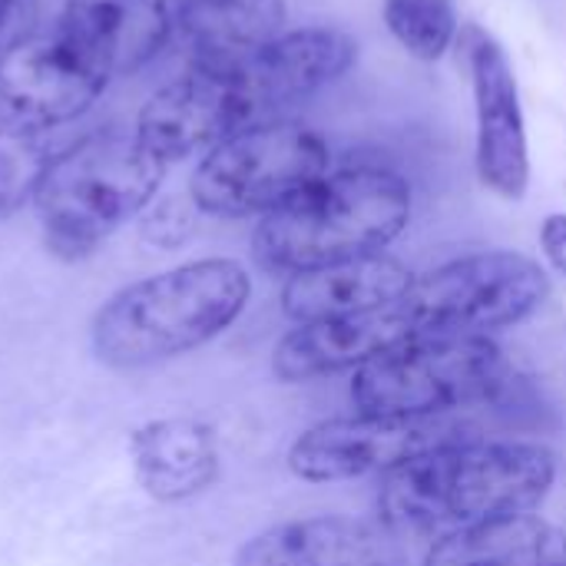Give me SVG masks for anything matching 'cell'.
Here are the masks:
<instances>
[{
    "instance_id": "obj_23",
    "label": "cell",
    "mask_w": 566,
    "mask_h": 566,
    "mask_svg": "<svg viewBox=\"0 0 566 566\" xmlns=\"http://www.w3.org/2000/svg\"><path fill=\"white\" fill-rule=\"evenodd\" d=\"M40 0H0V53L33 36Z\"/></svg>"
},
{
    "instance_id": "obj_7",
    "label": "cell",
    "mask_w": 566,
    "mask_h": 566,
    "mask_svg": "<svg viewBox=\"0 0 566 566\" xmlns=\"http://www.w3.org/2000/svg\"><path fill=\"white\" fill-rule=\"evenodd\" d=\"M551 295L547 272L521 252H478L415 279L405 315L415 335H484L534 315Z\"/></svg>"
},
{
    "instance_id": "obj_1",
    "label": "cell",
    "mask_w": 566,
    "mask_h": 566,
    "mask_svg": "<svg viewBox=\"0 0 566 566\" xmlns=\"http://www.w3.org/2000/svg\"><path fill=\"white\" fill-rule=\"evenodd\" d=\"M557 461L541 444L458 441L385 478L381 524L411 537H448L511 514H531L554 488Z\"/></svg>"
},
{
    "instance_id": "obj_14",
    "label": "cell",
    "mask_w": 566,
    "mask_h": 566,
    "mask_svg": "<svg viewBox=\"0 0 566 566\" xmlns=\"http://www.w3.org/2000/svg\"><path fill=\"white\" fill-rule=\"evenodd\" d=\"M235 566H401V547L385 524L325 514L262 531Z\"/></svg>"
},
{
    "instance_id": "obj_10",
    "label": "cell",
    "mask_w": 566,
    "mask_h": 566,
    "mask_svg": "<svg viewBox=\"0 0 566 566\" xmlns=\"http://www.w3.org/2000/svg\"><path fill=\"white\" fill-rule=\"evenodd\" d=\"M242 129H249V119L232 73L189 66L143 103L133 133L163 166H172L196 153H209Z\"/></svg>"
},
{
    "instance_id": "obj_17",
    "label": "cell",
    "mask_w": 566,
    "mask_h": 566,
    "mask_svg": "<svg viewBox=\"0 0 566 566\" xmlns=\"http://www.w3.org/2000/svg\"><path fill=\"white\" fill-rule=\"evenodd\" d=\"M172 30L192 70L235 73L285 33V0H182Z\"/></svg>"
},
{
    "instance_id": "obj_12",
    "label": "cell",
    "mask_w": 566,
    "mask_h": 566,
    "mask_svg": "<svg viewBox=\"0 0 566 566\" xmlns=\"http://www.w3.org/2000/svg\"><path fill=\"white\" fill-rule=\"evenodd\" d=\"M468 63L478 103V176L504 199H521L531 182L521 93L497 40L471 30Z\"/></svg>"
},
{
    "instance_id": "obj_3",
    "label": "cell",
    "mask_w": 566,
    "mask_h": 566,
    "mask_svg": "<svg viewBox=\"0 0 566 566\" xmlns=\"http://www.w3.org/2000/svg\"><path fill=\"white\" fill-rule=\"evenodd\" d=\"M411 219L408 182L381 166L328 172L289 206L262 216L252 252L269 272H305L378 255Z\"/></svg>"
},
{
    "instance_id": "obj_5",
    "label": "cell",
    "mask_w": 566,
    "mask_h": 566,
    "mask_svg": "<svg viewBox=\"0 0 566 566\" xmlns=\"http://www.w3.org/2000/svg\"><path fill=\"white\" fill-rule=\"evenodd\" d=\"M507 358L484 335H415L355 371L352 401L371 415H451L507 385Z\"/></svg>"
},
{
    "instance_id": "obj_6",
    "label": "cell",
    "mask_w": 566,
    "mask_h": 566,
    "mask_svg": "<svg viewBox=\"0 0 566 566\" xmlns=\"http://www.w3.org/2000/svg\"><path fill=\"white\" fill-rule=\"evenodd\" d=\"M328 143L305 123L272 119L212 146L192 172L189 199L222 219L269 216L328 176Z\"/></svg>"
},
{
    "instance_id": "obj_2",
    "label": "cell",
    "mask_w": 566,
    "mask_h": 566,
    "mask_svg": "<svg viewBox=\"0 0 566 566\" xmlns=\"http://www.w3.org/2000/svg\"><path fill=\"white\" fill-rule=\"evenodd\" d=\"M232 259H199L119 289L93 318V352L113 368H149L222 335L249 305Z\"/></svg>"
},
{
    "instance_id": "obj_4",
    "label": "cell",
    "mask_w": 566,
    "mask_h": 566,
    "mask_svg": "<svg viewBox=\"0 0 566 566\" xmlns=\"http://www.w3.org/2000/svg\"><path fill=\"white\" fill-rule=\"evenodd\" d=\"M166 166L123 129H93L53 153L33 206L50 252L86 259L159 192Z\"/></svg>"
},
{
    "instance_id": "obj_18",
    "label": "cell",
    "mask_w": 566,
    "mask_h": 566,
    "mask_svg": "<svg viewBox=\"0 0 566 566\" xmlns=\"http://www.w3.org/2000/svg\"><path fill=\"white\" fill-rule=\"evenodd\" d=\"M136 481L156 501H186L209 491L219 478V444L196 418L146 421L129 434Z\"/></svg>"
},
{
    "instance_id": "obj_21",
    "label": "cell",
    "mask_w": 566,
    "mask_h": 566,
    "mask_svg": "<svg viewBox=\"0 0 566 566\" xmlns=\"http://www.w3.org/2000/svg\"><path fill=\"white\" fill-rule=\"evenodd\" d=\"M46 163L50 153L36 136L0 126V219L13 216L23 202H33Z\"/></svg>"
},
{
    "instance_id": "obj_24",
    "label": "cell",
    "mask_w": 566,
    "mask_h": 566,
    "mask_svg": "<svg viewBox=\"0 0 566 566\" xmlns=\"http://www.w3.org/2000/svg\"><path fill=\"white\" fill-rule=\"evenodd\" d=\"M541 245L547 262L566 279V212H554L541 226Z\"/></svg>"
},
{
    "instance_id": "obj_19",
    "label": "cell",
    "mask_w": 566,
    "mask_h": 566,
    "mask_svg": "<svg viewBox=\"0 0 566 566\" xmlns=\"http://www.w3.org/2000/svg\"><path fill=\"white\" fill-rule=\"evenodd\" d=\"M424 566H566V534L537 514H511L434 541Z\"/></svg>"
},
{
    "instance_id": "obj_16",
    "label": "cell",
    "mask_w": 566,
    "mask_h": 566,
    "mask_svg": "<svg viewBox=\"0 0 566 566\" xmlns=\"http://www.w3.org/2000/svg\"><path fill=\"white\" fill-rule=\"evenodd\" d=\"M408 338H415V328L405 315V305H391L355 318L305 322L279 342L272 355V371L289 385L335 375L345 368L358 371L361 365Z\"/></svg>"
},
{
    "instance_id": "obj_13",
    "label": "cell",
    "mask_w": 566,
    "mask_h": 566,
    "mask_svg": "<svg viewBox=\"0 0 566 566\" xmlns=\"http://www.w3.org/2000/svg\"><path fill=\"white\" fill-rule=\"evenodd\" d=\"M106 80L153 63L172 36L166 0H63L56 30Z\"/></svg>"
},
{
    "instance_id": "obj_15",
    "label": "cell",
    "mask_w": 566,
    "mask_h": 566,
    "mask_svg": "<svg viewBox=\"0 0 566 566\" xmlns=\"http://www.w3.org/2000/svg\"><path fill=\"white\" fill-rule=\"evenodd\" d=\"M415 285V275L405 262L378 252L348 262H332L289 275L282 289V308L298 325L371 315L391 305H401Z\"/></svg>"
},
{
    "instance_id": "obj_22",
    "label": "cell",
    "mask_w": 566,
    "mask_h": 566,
    "mask_svg": "<svg viewBox=\"0 0 566 566\" xmlns=\"http://www.w3.org/2000/svg\"><path fill=\"white\" fill-rule=\"evenodd\" d=\"M196 206V202H192ZM192 206L182 199H166L156 202L146 216H143V235L156 245H179L186 242L189 229H192Z\"/></svg>"
},
{
    "instance_id": "obj_9",
    "label": "cell",
    "mask_w": 566,
    "mask_h": 566,
    "mask_svg": "<svg viewBox=\"0 0 566 566\" xmlns=\"http://www.w3.org/2000/svg\"><path fill=\"white\" fill-rule=\"evenodd\" d=\"M106 83L56 33L27 36L0 53V126L36 136L73 123L103 96Z\"/></svg>"
},
{
    "instance_id": "obj_20",
    "label": "cell",
    "mask_w": 566,
    "mask_h": 566,
    "mask_svg": "<svg viewBox=\"0 0 566 566\" xmlns=\"http://www.w3.org/2000/svg\"><path fill=\"white\" fill-rule=\"evenodd\" d=\"M385 23L418 60H438L454 40V0H385Z\"/></svg>"
},
{
    "instance_id": "obj_11",
    "label": "cell",
    "mask_w": 566,
    "mask_h": 566,
    "mask_svg": "<svg viewBox=\"0 0 566 566\" xmlns=\"http://www.w3.org/2000/svg\"><path fill=\"white\" fill-rule=\"evenodd\" d=\"M358 56V43L332 27H305L282 33L255 60L232 73L249 126L282 119V113L332 80H338Z\"/></svg>"
},
{
    "instance_id": "obj_8",
    "label": "cell",
    "mask_w": 566,
    "mask_h": 566,
    "mask_svg": "<svg viewBox=\"0 0 566 566\" xmlns=\"http://www.w3.org/2000/svg\"><path fill=\"white\" fill-rule=\"evenodd\" d=\"M471 434L451 415H371L328 418L302 431L289 448V468L312 484L391 474L421 454L468 441Z\"/></svg>"
}]
</instances>
